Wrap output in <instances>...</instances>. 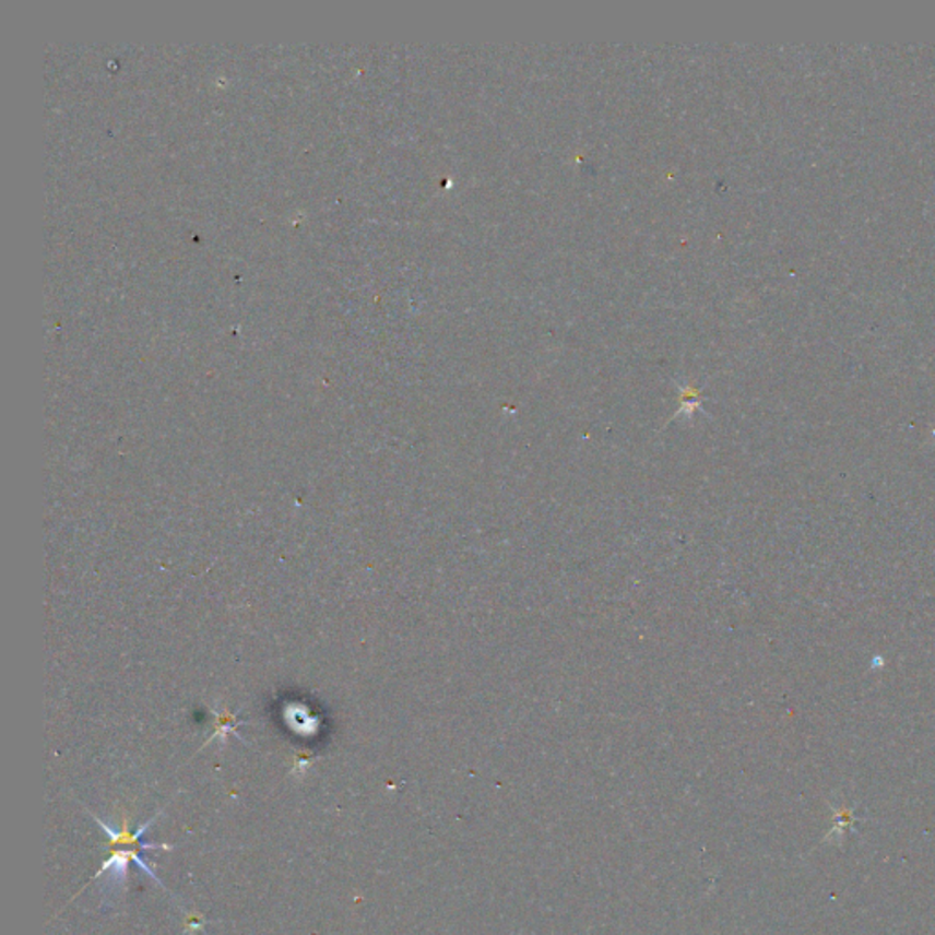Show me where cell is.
Masks as SVG:
<instances>
[{
	"label": "cell",
	"instance_id": "cell-1",
	"mask_svg": "<svg viewBox=\"0 0 935 935\" xmlns=\"http://www.w3.org/2000/svg\"><path fill=\"white\" fill-rule=\"evenodd\" d=\"M134 861L140 868L145 869L146 874L151 875L152 879L157 880V883H162V880L157 879L156 874L149 868V864L143 861V859L134 852V850H121V848H117V852L111 855L105 864H103V868L99 869V874L95 875V877H100L103 874H110V879L114 885H119V883H125L127 879V872H129V864Z\"/></svg>",
	"mask_w": 935,
	"mask_h": 935
}]
</instances>
